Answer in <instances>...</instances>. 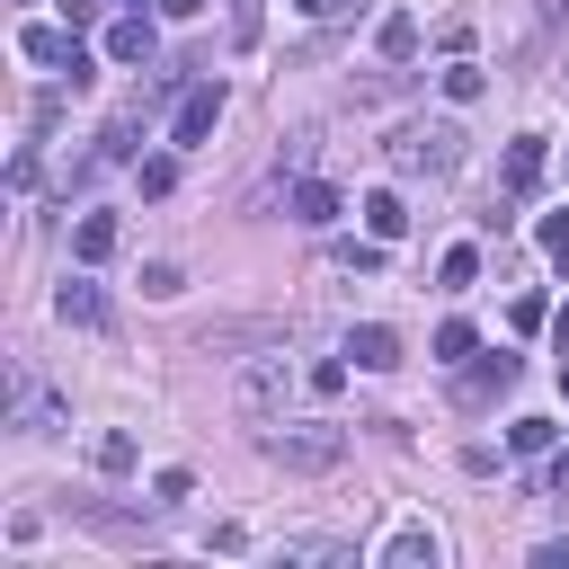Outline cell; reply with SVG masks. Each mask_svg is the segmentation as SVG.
<instances>
[{
    "label": "cell",
    "instance_id": "6da1fadb",
    "mask_svg": "<svg viewBox=\"0 0 569 569\" xmlns=\"http://www.w3.org/2000/svg\"><path fill=\"white\" fill-rule=\"evenodd\" d=\"M258 453H267L276 471L320 480V471L347 462V427H329V418H284V427H258Z\"/></svg>",
    "mask_w": 569,
    "mask_h": 569
},
{
    "label": "cell",
    "instance_id": "7a4b0ae2",
    "mask_svg": "<svg viewBox=\"0 0 569 569\" xmlns=\"http://www.w3.org/2000/svg\"><path fill=\"white\" fill-rule=\"evenodd\" d=\"M382 151H391V169H400V178H453V169H462V124H453V116L400 124Z\"/></svg>",
    "mask_w": 569,
    "mask_h": 569
},
{
    "label": "cell",
    "instance_id": "3957f363",
    "mask_svg": "<svg viewBox=\"0 0 569 569\" xmlns=\"http://www.w3.org/2000/svg\"><path fill=\"white\" fill-rule=\"evenodd\" d=\"M18 53H27V62H44V71H62L71 89H89V71H98V62H89V44L71 36V18H62V27H27V36H18Z\"/></svg>",
    "mask_w": 569,
    "mask_h": 569
},
{
    "label": "cell",
    "instance_id": "277c9868",
    "mask_svg": "<svg viewBox=\"0 0 569 569\" xmlns=\"http://www.w3.org/2000/svg\"><path fill=\"white\" fill-rule=\"evenodd\" d=\"M284 391H293V365H284V356H249L231 400H240V418H276V409H284Z\"/></svg>",
    "mask_w": 569,
    "mask_h": 569
},
{
    "label": "cell",
    "instance_id": "5b68a950",
    "mask_svg": "<svg viewBox=\"0 0 569 569\" xmlns=\"http://www.w3.org/2000/svg\"><path fill=\"white\" fill-rule=\"evenodd\" d=\"M213 124H222V80H196V89L178 98V116H169V142H178V151H204Z\"/></svg>",
    "mask_w": 569,
    "mask_h": 569
},
{
    "label": "cell",
    "instance_id": "8992f818",
    "mask_svg": "<svg viewBox=\"0 0 569 569\" xmlns=\"http://www.w3.org/2000/svg\"><path fill=\"white\" fill-rule=\"evenodd\" d=\"M276 560L284 569H356V542H338V533H284Z\"/></svg>",
    "mask_w": 569,
    "mask_h": 569
},
{
    "label": "cell",
    "instance_id": "52a82bcc",
    "mask_svg": "<svg viewBox=\"0 0 569 569\" xmlns=\"http://www.w3.org/2000/svg\"><path fill=\"white\" fill-rule=\"evenodd\" d=\"M436 560H445V542H436L427 525H400V533L373 551V569H436Z\"/></svg>",
    "mask_w": 569,
    "mask_h": 569
},
{
    "label": "cell",
    "instance_id": "ba28073f",
    "mask_svg": "<svg viewBox=\"0 0 569 569\" xmlns=\"http://www.w3.org/2000/svg\"><path fill=\"white\" fill-rule=\"evenodd\" d=\"M116 240H124V222H116V213H80V222H71V258H80V267L116 258Z\"/></svg>",
    "mask_w": 569,
    "mask_h": 569
},
{
    "label": "cell",
    "instance_id": "9c48e42d",
    "mask_svg": "<svg viewBox=\"0 0 569 569\" xmlns=\"http://www.w3.org/2000/svg\"><path fill=\"white\" fill-rule=\"evenodd\" d=\"M53 311H62V320H71V329H107V293H98V284H89V276H71V284H62V293H53Z\"/></svg>",
    "mask_w": 569,
    "mask_h": 569
},
{
    "label": "cell",
    "instance_id": "30bf717a",
    "mask_svg": "<svg viewBox=\"0 0 569 569\" xmlns=\"http://www.w3.org/2000/svg\"><path fill=\"white\" fill-rule=\"evenodd\" d=\"M498 178H507V204H516V196H533V187H542V142H533V133H525V142H507V169H498Z\"/></svg>",
    "mask_w": 569,
    "mask_h": 569
},
{
    "label": "cell",
    "instance_id": "8fae6325",
    "mask_svg": "<svg viewBox=\"0 0 569 569\" xmlns=\"http://www.w3.org/2000/svg\"><path fill=\"white\" fill-rule=\"evenodd\" d=\"M347 356H356V365H365V373H391V365H400V338H391V329H382V320H365V329H356V338H347Z\"/></svg>",
    "mask_w": 569,
    "mask_h": 569
},
{
    "label": "cell",
    "instance_id": "7c38bea8",
    "mask_svg": "<svg viewBox=\"0 0 569 569\" xmlns=\"http://www.w3.org/2000/svg\"><path fill=\"white\" fill-rule=\"evenodd\" d=\"M365 231H373V240H400V231H409V204H400V187H373V196H365Z\"/></svg>",
    "mask_w": 569,
    "mask_h": 569
},
{
    "label": "cell",
    "instance_id": "4fadbf2b",
    "mask_svg": "<svg viewBox=\"0 0 569 569\" xmlns=\"http://www.w3.org/2000/svg\"><path fill=\"white\" fill-rule=\"evenodd\" d=\"M107 62H151V18H116L107 27Z\"/></svg>",
    "mask_w": 569,
    "mask_h": 569
},
{
    "label": "cell",
    "instance_id": "5bb4252c",
    "mask_svg": "<svg viewBox=\"0 0 569 569\" xmlns=\"http://www.w3.org/2000/svg\"><path fill=\"white\" fill-rule=\"evenodd\" d=\"M293 222H311V231L338 222V187H329V178H302V187H293Z\"/></svg>",
    "mask_w": 569,
    "mask_h": 569
},
{
    "label": "cell",
    "instance_id": "9a60e30c",
    "mask_svg": "<svg viewBox=\"0 0 569 569\" xmlns=\"http://www.w3.org/2000/svg\"><path fill=\"white\" fill-rule=\"evenodd\" d=\"M436 80H445V98H453V107H471V98H480V89H489V71H480V62H471V53H453V62H445V71H436Z\"/></svg>",
    "mask_w": 569,
    "mask_h": 569
},
{
    "label": "cell",
    "instance_id": "2e32d148",
    "mask_svg": "<svg viewBox=\"0 0 569 569\" xmlns=\"http://www.w3.org/2000/svg\"><path fill=\"white\" fill-rule=\"evenodd\" d=\"M373 44H382V62H409V53H418V18H409V9H391Z\"/></svg>",
    "mask_w": 569,
    "mask_h": 569
},
{
    "label": "cell",
    "instance_id": "e0dca14e",
    "mask_svg": "<svg viewBox=\"0 0 569 569\" xmlns=\"http://www.w3.org/2000/svg\"><path fill=\"white\" fill-rule=\"evenodd\" d=\"M507 382H516V356H489V365H480V373H471V382H462V400H471V409H480V400H498V391H507Z\"/></svg>",
    "mask_w": 569,
    "mask_h": 569
},
{
    "label": "cell",
    "instance_id": "ac0fdd59",
    "mask_svg": "<svg viewBox=\"0 0 569 569\" xmlns=\"http://www.w3.org/2000/svg\"><path fill=\"white\" fill-rule=\"evenodd\" d=\"M551 436H560L551 418H516V427H507V453H551Z\"/></svg>",
    "mask_w": 569,
    "mask_h": 569
},
{
    "label": "cell",
    "instance_id": "d6986e66",
    "mask_svg": "<svg viewBox=\"0 0 569 569\" xmlns=\"http://www.w3.org/2000/svg\"><path fill=\"white\" fill-rule=\"evenodd\" d=\"M338 267H347V276H373V267H382V240H338Z\"/></svg>",
    "mask_w": 569,
    "mask_h": 569
},
{
    "label": "cell",
    "instance_id": "ffe728a7",
    "mask_svg": "<svg viewBox=\"0 0 569 569\" xmlns=\"http://www.w3.org/2000/svg\"><path fill=\"white\" fill-rule=\"evenodd\" d=\"M436 276H445V293H462V284L480 276V249H445V267H436Z\"/></svg>",
    "mask_w": 569,
    "mask_h": 569
},
{
    "label": "cell",
    "instance_id": "44dd1931",
    "mask_svg": "<svg viewBox=\"0 0 569 569\" xmlns=\"http://www.w3.org/2000/svg\"><path fill=\"white\" fill-rule=\"evenodd\" d=\"M98 471H133V436H124V427L98 436Z\"/></svg>",
    "mask_w": 569,
    "mask_h": 569
},
{
    "label": "cell",
    "instance_id": "7402d4cb",
    "mask_svg": "<svg viewBox=\"0 0 569 569\" xmlns=\"http://www.w3.org/2000/svg\"><path fill=\"white\" fill-rule=\"evenodd\" d=\"M436 356L462 365V356H471V320H445V329H436Z\"/></svg>",
    "mask_w": 569,
    "mask_h": 569
},
{
    "label": "cell",
    "instance_id": "603a6c76",
    "mask_svg": "<svg viewBox=\"0 0 569 569\" xmlns=\"http://www.w3.org/2000/svg\"><path fill=\"white\" fill-rule=\"evenodd\" d=\"M133 178H142V196H169V187H178V169H169V160H133Z\"/></svg>",
    "mask_w": 569,
    "mask_h": 569
},
{
    "label": "cell",
    "instance_id": "cb8c5ba5",
    "mask_svg": "<svg viewBox=\"0 0 569 569\" xmlns=\"http://www.w3.org/2000/svg\"><path fill=\"white\" fill-rule=\"evenodd\" d=\"M178 284H187V276H178V267H169V258H151V267H142V293H160V302H169V293H178Z\"/></svg>",
    "mask_w": 569,
    "mask_h": 569
},
{
    "label": "cell",
    "instance_id": "d4e9b609",
    "mask_svg": "<svg viewBox=\"0 0 569 569\" xmlns=\"http://www.w3.org/2000/svg\"><path fill=\"white\" fill-rule=\"evenodd\" d=\"M311 391H320V400H338V391H347V365H338V356H320V365H311Z\"/></svg>",
    "mask_w": 569,
    "mask_h": 569
},
{
    "label": "cell",
    "instance_id": "484cf974",
    "mask_svg": "<svg viewBox=\"0 0 569 569\" xmlns=\"http://www.w3.org/2000/svg\"><path fill=\"white\" fill-rule=\"evenodd\" d=\"M507 320H516V329H542V320H551V302H542V293H516V311H507Z\"/></svg>",
    "mask_w": 569,
    "mask_h": 569
},
{
    "label": "cell",
    "instance_id": "4316f807",
    "mask_svg": "<svg viewBox=\"0 0 569 569\" xmlns=\"http://www.w3.org/2000/svg\"><path fill=\"white\" fill-rule=\"evenodd\" d=\"M187 489H196V480H187V471H160V480H151V507H178V498H187Z\"/></svg>",
    "mask_w": 569,
    "mask_h": 569
},
{
    "label": "cell",
    "instance_id": "83f0119b",
    "mask_svg": "<svg viewBox=\"0 0 569 569\" xmlns=\"http://www.w3.org/2000/svg\"><path fill=\"white\" fill-rule=\"evenodd\" d=\"M542 249H551V258L569 267V213H542Z\"/></svg>",
    "mask_w": 569,
    "mask_h": 569
},
{
    "label": "cell",
    "instance_id": "f1b7e54d",
    "mask_svg": "<svg viewBox=\"0 0 569 569\" xmlns=\"http://www.w3.org/2000/svg\"><path fill=\"white\" fill-rule=\"evenodd\" d=\"M542 489H560V498H569V453H551V471H542Z\"/></svg>",
    "mask_w": 569,
    "mask_h": 569
},
{
    "label": "cell",
    "instance_id": "f546056e",
    "mask_svg": "<svg viewBox=\"0 0 569 569\" xmlns=\"http://www.w3.org/2000/svg\"><path fill=\"white\" fill-rule=\"evenodd\" d=\"M62 18H71V27H89V18H98V0H62Z\"/></svg>",
    "mask_w": 569,
    "mask_h": 569
},
{
    "label": "cell",
    "instance_id": "4dcf8cb0",
    "mask_svg": "<svg viewBox=\"0 0 569 569\" xmlns=\"http://www.w3.org/2000/svg\"><path fill=\"white\" fill-rule=\"evenodd\" d=\"M160 9H169V18H204L213 0H160Z\"/></svg>",
    "mask_w": 569,
    "mask_h": 569
},
{
    "label": "cell",
    "instance_id": "1f68e13d",
    "mask_svg": "<svg viewBox=\"0 0 569 569\" xmlns=\"http://www.w3.org/2000/svg\"><path fill=\"white\" fill-rule=\"evenodd\" d=\"M551 338H560V356H569V311H551Z\"/></svg>",
    "mask_w": 569,
    "mask_h": 569
},
{
    "label": "cell",
    "instance_id": "d6a6232c",
    "mask_svg": "<svg viewBox=\"0 0 569 569\" xmlns=\"http://www.w3.org/2000/svg\"><path fill=\"white\" fill-rule=\"evenodd\" d=\"M560 400H569V365H560Z\"/></svg>",
    "mask_w": 569,
    "mask_h": 569
}]
</instances>
